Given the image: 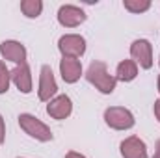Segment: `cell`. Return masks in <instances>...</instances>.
I'll list each match as a JSON object with an SVG mask.
<instances>
[{"label": "cell", "mask_w": 160, "mask_h": 158, "mask_svg": "<svg viewBox=\"0 0 160 158\" xmlns=\"http://www.w3.org/2000/svg\"><path fill=\"white\" fill-rule=\"evenodd\" d=\"M19 125H21V128L28 136H32V138H36L39 141H52V138H54L52 130L43 121H39L38 117H34L32 114H21L19 116Z\"/></svg>", "instance_id": "cell-2"}, {"label": "cell", "mask_w": 160, "mask_h": 158, "mask_svg": "<svg viewBox=\"0 0 160 158\" xmlns=\"http://www.w3.org/2000/svg\"><path fill=\"white\" fill-rule=\"evenodd\" d=\"M153 158H160V140L157 141V151H155V156Z\"/></svg>", "instance_id": "cell-20"}, {"label": "cell", "mask_w": 160, "mask_h": 158, "mask_svg": "<svg viewBox=\"0 0 160 158\" xmlns=\"http://www.w3.org/2000/svg\"><path fill=\"white\" fill-rule=\"evenodd\" d=\"M86 80L91 86H95L104 95H110L116 89V84H118L116 77H112L108 73L104 62H91L89 67H88V71H86Z\"/></svg>", "instance_id": "cell-1"}, {"label": "cell", "mask_w": 160, "mask_h": 158, "mask_svg": "<svg viewBox=\"0 0 160 158\" xmlns=\"http://www.w3.org/2000/svg\"><path fill=\"white\" fill-rule=\"evenodd\" d=\"M138 77V65L134 60H123L119 65H118V71H116V80L121 82H130Z\"/></svg>", "instance_id": "cell-13"}, {"label": "cell", "mask_w": 160, "mask_h": 158, "mask_svg": "<svg viewBox=\"0 0 160 158\" xmlns=\"http://www.w3.org/2000/svg\"><path fill=\"white\" fill-rule=\"evenodd\" d=\"M158 93H160V75H158Z\"/></svg>", "instance_id": "cell-21"}, {"label": "cell", "mask_w": 160, "mask_h": 158, "mask_svg": "<svg viewBox=\"0 0 160 158\" xmlns=\"http://www.w3.org/2000/svg\"><path fill=\"white\" fill-rule=\"evenodd\" d=\"M60 73H62V78L67 84H75L82 75V63L80 60L75 58H63L60 62Z\"/></svg>", "instance_id": "cell-12"}, {"label": "cell", "mask_w": 160, "mask_h": 158, "mask_svg": "<svg viewBox=\"0 0 160 158\" xmlns=\"http://www.w3.org/2000/svg\"><path fill=\"white\" fill-rule=\"evenodd\" d=\"M123 6H125V9H128L132 13H143L151 7V2L149 0H125Z\"/></svg>", "instance_id": "cell-15"}, {"label": "cell", "mask_w": 160, "mask_h": 158, "mask_svg": "<svg viewBox=\"0 0 160 158\" xmlns=\"http://www.w3.org/2000/svg\"><path fill=\"white\" fill-rule=\"evenodd\" d=\"M155 116H157V119L160 121V99L155 101Z\"/></svg>", "instance_id": "cell-19"}, {"label": "cell", "mask_w": 160, "mask_h": 158, "mask_svg": "<svg viewBox=\"0 0 160 158\" xmlns=\"http://www.w3.org/2000/svg\"><path fill=\"white\" fill-rule=\"evenodd\" d=\"M104 121L110 128L114 130H127L134 126V116L130 114V110L121 108V106H112L106 108L104 112Z\"/></svg>", "instance_id": "cell-3"}, {"label": "cell", "mask_w": 160, "mask_h": 158, "mask_svg": "<svg viewBox=\"0 0 160 158\" xmlns=\"http://www.w3.org/2000/svg\"><path fill=\"white\" fill-rule=\"evenodd\" d=\"M56 91H58V84H56L54 75H52L50 65H43L39 75V91H38L39 99L45 102H50V99L56 95Z\"/></svg>", "instance_id": "cell-6"}, {"label": "cell", "mask_w": 160, "mask_h": 158, "mask_svg": "<svg viewBox=\"0 0 160 158\" xmlns=\"http://www.w3.org/2000/svg\"><path fill=\"white\" fill-rule=\"evenodd\" d=\"M0 54H2L4 60L13 62L17 65L26 63V48L19 41H4L0 45Z\"/></svg>", "instance_id": "cell-8"}, {"label": "cell", "mask_w": 160, "mask_h": 158, "mask_svg": "<svg viewBox=\"0 0 160 158\" xmlns=\"http://www.w3.org/2000/svg\"><path fill=\"white\" fill-rule=\"evenodd\" d=\"M21 11L28 19H36V17H39L41 11H43V2L41 0H22L21 2Z\"/></svg>", "instance_id": "cell-14"}, {"label": "cell", "mask_w": 160, "mask_h": 158, "mask_svg": "<svg viewBox=\"0 0 160 158\" xmlns=\"http://www.w3.org/2000/svg\"><path fill=\"white\" fill-rule=\"evenodd\" d=\"M73 112V102L67 95H58L47 104V114L54 119H65Z\"/></svg>", "instance_id": "cell-10"}, {"label": "cell", "mask_w": 160, "mask_h": 158, "mask_svg": "<svg viewBox=\"0 0 160 158\" xmlns=\"http://www.w3.org/2000/svg\"><path fill=\"white\" fill-rule=\"evenodd\" d=\"M9 82H11V71H8L6 63L0 62V95L9 89Z\"/></svg>", "instance_id": "cell-16"}, {"label": "cell", "mask_w": 160, "mask_h": 158, "mask_svg": "<svg viewBox=\"0 0 160 158\" xmlns=\"http://www.w3.org/2000/svg\"><path fill=\"white\" fill-rule=\"evenodd\" d=\"M11 82L17 86L21 93H30L32 91V73L28 63H21L11 71Z\"/></svg>", "instance_id": "cell-11"}, {"label": "cell", "mask_w": 160, "mask_h": 158, "mask_svg": "<svg viewBox=\"0 0 160 158\" xmlns=\"http://www.w3.org/2000/svg\"><path fill=\"white\" fill-rule=\"evenodd\" d=\"M119 149L123 158H147V145L138 136H130L123 140Z\"/></svg>", "instance_id": "cell-9"}, {"label": "cell", "mask_w": 160, "mask_h": 158, "mask_svg": "<svg viewBox=\"0 0 160 158\" xmlns=\"http://www.w3.org/2000/svg\"><path fill=\"white\" fill-rule=\"evenodd\" d=\"M86 21V13L84 9H80L77 6H71V4H65L60 7L58 11V22L65 28H75Z\"/></svg>", "instance_id": "cell-7"}, {"label": "cell", "mask_w": 160, "mask_h": 158, "mask_svg": "<svg viewBox=\"0 0 160 158\" xmlns=\"http://www.w3.org/2000/svg\"><path fill=\"white\" fill-rule=\"evenodd\" d=\"M130 56L140 67L151 69L153 67V45L147 39H136L130 45Z\"/></svg>", "instance_id": "cell-5"}, {"label": "cell", "mask_w": 160, "mask_h": 158, "mask_svg": "<svg viewBox=\"0 0 160 158\" xmlns=\"http://www.w3.org/2000/svg\"><path fill=\"white\" fill-rule=\"evenodd\" d=\"M58 48L63 58H80L86 52V39L78 34H67L58 41Z\"/></svg>", "instance_id": "cell-4"}, {"label": "cell", "mask_w": 160, "mask_h": 158, "mask_svg": "<svg viewBox=\"0 0 160 158\" xmlns=\"http://www.w3.org/2000/svg\"><path fill=\"white\" fill-rule=\"evenodd\" d=\"M65 158H86V156L80 155V153H77V151H69V153L65 155Z\"/></svg>", "instance_id": "cell-18"}, {"label": "cell", "mask_w": 160, "mask_h": 158, "mask_svg": "<svg viewBox=\"0 0 160 158\" xmlns=\"http://www.w3.org/2000/svg\"><path fill=\"white\" fill-rule=\"evenodd\" d=\"M4 140H6V125H4V119L0 116V145L4 143Z\"/></svg>", "instance_id": "cell-17"}, {"label": "cell", "mask_w": 160, "mask_h": 158, "mask_svg": "<svg viewBox=\"0 0 160 158\" xmlns=\"http://www.w3.org/2000/svg\"><path fill=\"white\" fill-rule=\"evenodd\" d=\"M19 158H21V156H19Z\"/></svg>", "instance_id": "cell-22"}]
</instances>
